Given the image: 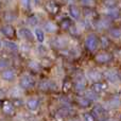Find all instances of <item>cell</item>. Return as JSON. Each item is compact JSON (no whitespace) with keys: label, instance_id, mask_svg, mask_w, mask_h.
I'll return each mask as SVG.
<instances>
[{"label":"cell","instance_id":"cell-1","mask_svg":"<svg viewBox=\"0 0 121 121\" xmlns=\"http://www.w3.org/2000/svg\"><path fill=\"white\" fill-rule=\"evenodd\" d=\"M34 83H35L34 79L29 74L22 75L20 81H19V85H20V87L22 89H30V88H32L34 86Z\"/></svg>","mask_w":121,"mask_h":121},{"label":"cell","instance_id":"cell-2","mask_svg":"<svg viewBox=\"0 0 121 121\" xmlns=\"http://www.w3.org/2000/svg\"><path fill=\"white\" fill-rule=\"evenodd\" d=\"M85 46L88 50L94 51L98 47V38L95 34H89L85 39Z\"/></svg>","mask_w":121,"mask_h":121},{"label":"cell","instance_id":"cell-3","mask_svg":"<svg viewBox=\"0 0 121 121\" xmlns=\"http://www.w3.org/2000/svg\"><path fill=\"white\" fill-rule=\"evenodd\" d=\"M0 31H1V33L8 38H14L15 35H16L15 28L13 27L12 25H4L3 27H1Z\"/></svg>","mask_w":121,"mask_h":121},{"label":"cell","instance_id":"cell-4","mask_svg":"<svg viewBox=\"0 0 121 121\" xmlns=\"http://www.w3.org/2000/svg\"><path fill=\"white\" fill-rule=\"evenodd\" d=\"M46 10L50 14H57V12L60 11V4L53 0H50L46 3Z\"/></svg>","mask_w":121,"mask_h":121},{"label":"cell","instance_id":"cell-5","mask_svg":"<svg viewBox=\"0 0 121 121\" xmlns=\"http://www.w3.org/2000/svg\"><path fill=\"white\" fill-rule=\"evenodd\" d=\"M19 34H20V36L23 39L29 40V42H33L34 37H35V35H33L32 31L29 30L28 28H21V29L19 30Z\"/></svg>","mask_w":121,"mask_h":121},{"label":"cell","instance_id":"cell-6","mask_svg":"<svg viewBox=\"0 0 121 121\" xmlns=\"http://www.w3.org/2000/svg\"><path fill=\"white\" fill-rule=\"evenodd\" d=\"M1 79L8 82L13 81L15 79V71L13 69H4L1 72Z\"/></svg>","mask_w":121,"mask_h":121},{"label":"cell","instance_id":"cell-7","mask_svg":"<svg viewBox=\"0 0 121 121\" xmlns=\"http://www.w3.org/2000/svg\"><path fill=\"white\" fill-rule=\"evenodd\" d=\"M14 109H15L14 103H12L11 101H5V102H3V104H2V111H3L4 114H6V115H12V114L14 113Z\"/></svg>","mask_w":121,"mask_h":121},{"label":"cell","instance_id":"cell-8","mask_svg":"<svg viewBox=\"0 0 121 121\" xmlns=\"http://www.w3.org/2000/svg\"><path fill=\"white\" fill-rule=\"evenodd\" d=\"M26 105H27L28 109L34 112L38 108V106H39V100H38V99H35V98H31L27 101V104Z\"/></svg>","mask_w":121,"mask_h":121},{"label":"cell","instance_id":"cell-9","mask_svg":"<svg viewBox=\"0 0 121 121\" xmlns=\"http://www.w3.org/2000/svg\"><path fill=\"white\" fill-rule=\"evenodd\" d=\"M74 89L78 92H83L85 90V81L82 78H78L74 82Z\"/></svg>","mask_w":121,"mask_h":121},{"label":"cell","instance_id":"cell-10","mask_svg":"<svg viewBox=\"0 0 121 121\" xmlns=\"http://www.w3.org/2000/svg\"><path fill=\"white\" fill-rule=\"evenodd\" d=\"M44 30H46L48 33H55L57 31V26L52 21H46L44 25Z\"/></svg>","mask_w":121,"mask_h":121},{"label":"cell","instance_id":"cell-11","mask_svg":"<svg viewBox=\"0 0 121 121\" xmlns=\"http://www.w3.org/2000/svg\"><path fill=\"white\" fill-rule=\"evenodd\" d=\"M3 45L5 46V48L8 49V50L12 51V52H16L17 50H18V46H17V44L15 42H12V40H4L3 42Z\"/></svg>","mask_w":121,"mask_h":121},{"label":"cell","instance_id":"cell-12","mask_svg":"<svg viewBox=\"0 0 121 121\" xmlns=\"http://www.w3.org/2000/svg\"><path fill=\"white\" fill-rule=\"evenodd\" d=\"M69 14H70V16L72 17L73 19H79L80 16H81V12H80V10L78 9V6H75V5L69 6Z\"/></svg>","mask_w":121,"mask_h":121},{"label":"cell","instance_id":"cell-13","mask_svg":"<svg viewBox=\"0 0 121 121\" xmlns=\"http://www.w3.org/2000/svg\"><path fill=\"white\" fill-rule=\"evenodd\" d=\"M54 84L51 81H48V80H45L42 83L39 84V89L42 90H50V89H54Z\"/></svg>","mask_w":121,"mask_h":121},{"label":"cell","instance_id":"cell-14","mask_svg":"<svg viewBox=\"0 0 121 121\" xmlns=\"http://www.w3.org/2000/svg\"><path fill=\"white\" fill-rule=\"evenodd\" d=\"M109 60H111V54H108V53H99L96 56V60L100 64L107 63Z\"/></svg>","mask_w":121,"mask_h":121},{"label":"cell","instance_id":"cell-15","mask_svg":"<svg viewBox=\"0 0 121 121\" xmlns=\"http://www.w3.org/2000/svg\"><path fill=\"white\" fill-rule=\"evenodd\" d=\"M77 103H78V105L79 106H81V107H88L89 106V104H90V100L89 99H87L85 97H78L77 98Z\"/></svg>","mask_w":121,"mask_h":121},{"label":"cell","instance_id":"cell-16","mask_svg":"<svg viewBox=\"0 0 121 121\" xmlns=\"http://www.w3.org/2000/svg\"><path fill=\"white\" fill-rule=\"evenodd\" d=\"M34 35H35V38L38 40L39 43H43L45 40V33L42 29H35L34 30Z\"/></svg>","mask_w":121,"mask_h":121},{"label":"cell","instance_id":"cell-17","mask_svg":"<svg viewBox=\"0 0 121 121\" xmlns=\"http://www.w3.org/2000/svg\"><path fill=\"white\" fill-rule=\"evenodd\" d=\"M92 90H94L96 94H99V92H102L103 90H104L105 88V85L102 83H100V82H96V83L92 84Z\"/></svg>","mask_w":121,"mask_h":121},{"label":"cell","instance_id":"cell-18","mask_svg":"<svg viewBox=\"0 0 121 121\" xmlns=\"http://www.w3.org/2000/svg\"><path fill=\"white\" fill-rule=\"evenodd\" d=\"M60 28L62 30H69L71 28V20L69 18H64L60 22Z\"/></svg>","mask_w":121,"mask_h":121},{"label":"cell","instance_id":"cell-19","mask_svg":"<svg viewBox=\"0 0 121 121\" xmlns=\"http://www.w3.org/2000/svg\"><path fill=\"white\" fill-rule=\"evenodd\" d=\"M87 74H88V78L91 79L92 81H99L101 78L100 72H98V71H96V70H90Z\"/></svg>","mask_w":121,"mask_h":121},{"label":"cell","instance_id":"cell-20","mask_svg":"<svg viewBox=\"0 0 121 121\" xmlns=\"http://www.w3.org/2000/svg\"><path fill=\"white\" fill-rule=\"evenodd\" d=\"M54 46L56 47V48H65V46H66V40L63 39L62 37H56L54 39Z\"/></svg>","mask_w":121,"mask_h":121},{"label":"cell","instance_id":"cell-21","mask_svg":"<svg viewBox=\"0 0 121 121\" xmlns=\"http://www.w3.org/2000/svg\"><path fill=\"white\" fill-rule=\"evenodd\" d=\"M3 18L5 21L11 22V21H14L15 19H16V15H15L13 12H6V13H4Z\"/></svg>","mask_w":121,"mask_h":121},{"label":"cell","instance_id":"cell-22","mask_svg":"<svg viewBox=\"0 0 121 121\" xmlns=\"http://www.w3.org/2000/svg\"><path fill=\"white\" fill-rule=\"evenodd\" d=\"M92 114L96 115L97 117H100V116H102L104 114V108L102 106H100V105H96L94 107V109H92Z\"/></svg>","mask_w":121,"mask_h":121},{"label":"cell","instance_id":"cell-23","mask_svg":"<svg viewBox=\"0 0 121 121\" xmlns=\"http://www.w3.org/2000/svg\"><path fill=\"white\" fill-rule=\"evenodd\" d=\"M28 23H29L30 26H36L38 23V18L35 16V15H32V16H30L29 18H28Z\"/></svg>","mask_w":121,"mask_h":121},{"label":"cell","instance_id":"cell-24","mask_svg":"<svg viewBox=\"0 0 121 121\" xmlns=\"http://www.w3.org/2000/svg\"><path fill=\"white\" fill-rule=\"evenodd\" d=\"M29 67H30V69H31V70H33V71H38V70H39V68L42 67V65H40V64H37L36 62H30V63H29Z\"/></svg>","mask_w":121,"mask_h":121},{"label":"cell","instance_id":"cell-25","mask_svg":"<svg viewBox=\"0 0 121 121\" xmlns=\"http://www.w3.org/2000/svg\"><path fill=\"white\" fill-rule=\"evenodd\" d=\"M85 97H86L87 99H89V100H96V99H97L96 92H95L92 89H91V90H89V91H86Z\"/></svg>","mask_w":121,"mask_h":121},{"label":"cell","instance_id":"cell-26","mask_svg":"<svg viewBox=\"0 0 121 121\" xmlns=\"http://www.w3.org/2000/svg\"><path fill=\"white\" fill-rule=\"evenodd\" d=\"M40 65H42L43 67H51V65H52V62H51V60L47 59V57H44V59L42 60V62H40Z\"/></svg>","mask_w":121,"mask_h":121},{"label":"cell","instance_id":"cell-27","mask_svg":"<svg viewBox=\"0 0 121 121\" xmlns=\"http://www.w3.org/2000/svg\"><path fill=\"white\" fill-rule=\"evenodd\" d=\"M106 77L111 82H115L116 79H117V74H116L115 72H113V71H108L107 74H106Z\"/></svg>","mask_w":121,"mask_h":121},{"label":"cell","instance_id":"cell-28","mask_svg":"<svg viewBox=\"0 0 121 121\" xmlns=\"http://www.w3.org/2000/svg\"><path fill=\"white\" fill-rule=\"evenodd\" d=\"M71 86H72L71 82H69V81L64 82V84H63V91H64V92H67V91H68V90L71 88Z\"/></svg>","mask_w":121,"mask_h":121},{"label":"cell","instance_id":"cell-29","mask_svg":"<svg viewBox=\"0 0 121 121\" xmlns=\"http://www.w3.org/2000/svg\"><path fill=\"white\" fill-rule=\"evenodd\" d=\"M84 121H96V118L91 114L86 113V114H84Z\"/></svg>","mask_w":121,"mask_h":121},{"label":"cell","instance_id":"cell-30","mask_svg":"<svg viewBox=\"0 0 121 121\" xmlns=\"http://www.w3.org/2000/svg\"><path fill=\"white\" fill-rule=\"evenodd\" d=\"M112 35L113 36H115V37H119V36L121 35V32H120V30H117V29H114V30H112Z\"/></svg>","mask_w":121,"mask_h":121},{"label":"cell","instance_id":"cell-31","mask_svg":"<svg viewBox=\"0 0 121 121\" xmlns=\"http://www.w3.org/2000/svg\"><path fill=\"white\" fill-rule=\"evenodd\" d=\"M21 2V5H22V8L25 9H28L30 5V0H20Z\"/></svg>","mask_w":121,"mask_h":121},{"label":"cell","instance_id":"cell-32","mask_svg":"<svg viewBox=\"0 0 121 121\" xmlns=\"http://www.w3.org/2000/svg\"><path fill=\"white\" fill-rule=\"evenodd\" d=\"M81 3L84 4V5H91L92 1L91 0H81Z\"/></svg>","mask_w":121,"mask_h":121},{"label":"cell","instance_id":"cell-33","mask_svg":"<svg viewBox=\"0 0 121 121\" xmlns=\"http://www.w3.org/2000/svg\"><path fill=\"white\" fill-rule=\"evenodd\" d=\"M0 67H4V66H8V64H9V62L6 60H0Z\"/></svg>","mask_w":121,"mask_h":121},{"label":"cell","instance_id":"cell-34","mask_svg":"<svg viewBox=\"0 0 121 121\" xmlns=\"http://www.w3.org/2000/svg\"><path fill=\"white\" fill-rule=\"evenodd\" d=\"M1 98H3V91H1V90H0V99Z\"/></svg>","mask_w":121,"mask_h":121},{"label":"cell","instance_id":"cell-35","mask_svg":"<svg viewBox=\"0 0 121 121\" xmlns=\"http://www.w3.org/2000/svg\"><path fill=\"white\" fill-rule=\"evenodd\" d=\"M2 45H3V42H2V40L0 39V49L2 48Z\"/></svg>","mask_w":121,"mask_h":121},{"label":"cell","instance_id":"cell-36","mask_svg":"<svg viewBox=\"0 0 121 121\" xmlns=\"http://www.w3.org/2000/svg\"><path fill=\"white\" fill-rule=\"evenodd\" d=\"M2 106V103H1V100H0V107Z\"/></svg>","mask_w":121,"mask_h":121},{"label":"cell","instance_id":"cell-37","mask_svg":"<svg viewBox=\"0 0 121 121\" xmlns=\"http://www.w3.org/2000/svg\"><path fill=\"white\" fill-rule=\"evenodd\" d=\"M104 121H112V120H104Z\"/></svg>","mask_w":121,"mask_h":121}]
</instances>
